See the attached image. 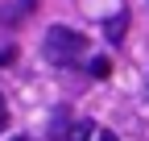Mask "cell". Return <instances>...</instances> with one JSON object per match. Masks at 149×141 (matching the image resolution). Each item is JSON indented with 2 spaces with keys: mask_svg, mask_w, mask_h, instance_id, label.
<instances>
[{
  "mask_svg": "<svg viewBox=\"0 0 149 141\" xmlns=\"http://www.w3.org/2000/svg\"><path fill=\"white\" fill-rule=\"evenodd\" d=\"M13 141H33V137H13Z\"/></svg>",
  "mask_w": 149,
  "mask_h": 141,
  "instance_id": "9c48e42d",
  "label": "cell"
},
{
  "mask_svg": "<svg viewBox=\"0 0 149 141\" xmlns=\"http://www.w3.org/2000/svg\"><path fill=\"white\" fill-rule=\"evenodd\" d=\"M91 129H95V125H87V120H74V129H70V137H66V141H87V137H91Z\"/></svg>",
  "mask_w": 149,
  "mask_h": 141,
  "instance_id": "5b68a950",
  "label": "cell"
},
{
  "mask_svg": "<svg viewBox=\"0 0 149 141\" xmlns=\"http://www.w3.org/2000/svg\"><path fill=\"white\" fill-rule=\"evenodd\" d=\"M87 141H116V133H112V129H91Z\"/></svg>",
  "mask_w": 149,
  "mask_h": 141,
  "instance_id": "52a82bcc",
  "label": "cell"
},
{
  "mask_svg": "<svg viewBox=\"0 0 149 141\" xmlns=\"http://www.w3.org/2000/svg\"><path fill=\"white\" fill-rule=\"evenodd\" d=\"M42 50H46V58H50L54 66H74V62L87 54V38L74 33V29H66V25H50Z\"/></svg>",
  "mask_w": 149,
  "mask_h": 141,
  "instance_id": "6da1fadb",
  "label": "cell"
},
{
  "mask_svg": "<svg viewBox=\"0 0 149 141\" xmlns=\"http://www.w3.org/2000/svg\"><path fill=\"white\" fill-rule=\"evenodd\" d=\"M104 33H108V42H124V33H128V13H116V17L104 25Z\"/></svg>",
  "mask_w": 149,
  "mask_h": 141,
  "instance_id": "3957f363",
  "label": "cell"
},
{
  "mask_svg": "<svg viewBox=\"0 0 149 141\" xmlns=\"http://www.w3.org/2000/svg\"><path fill=\"white\" fill-rule=\"evenodd\" d=\"M70 129H74V116H70L66 108H54V116H50V137H54V141H66Z\"/></svg>",
  "mask_w": 149,
  "mask_h": 141,
  "instance_id": "7a4b0ae2",
  "label": "cell"
},
{
  "mask_svg": "<svg viewBox=\"0 0 149 141\" xmlns=\"http://www.w3.org/2000/svg\"><path fill=\"white\" fill-rule=\"evenodd\" d=\"M8 129V108H4V96H0V133Z\"/></svg>",
  "mask_w": 149,
  "mask_h": 141,
  "instance_id": "ba28073f",
  "label": "cell"
},
{
  "mask_svg": "<svg viewBox=\"0 0 149 141\" xmlns=\"http://www.w3.org/2000/svg\"><path fill=\"white\" fill-rule=\"evenodd\" d=\"M17 62V50L13 46H0V66H13Z\"/></svg>",
  "mask_w": 149,
  "mask_h": 141,
  "instance_id": "8992f818",
  "label": "cell"
},
{
  "mask_svg": "<svg viewBox=\"0 0 149 141\" xmlns=\"http://www.w3.org/2000/svg\"><path fill=\"white\" fill-rule=\"evenodd\" d=\"M87 70H91V79H108V75H112V58H108V54L91 58V66H87Z\"/></svg>",
  "mask_w": 149,
  "mask_h": 141,
  "instance_id": "277c9868",
  "label": "cell"
}]
</instances>
